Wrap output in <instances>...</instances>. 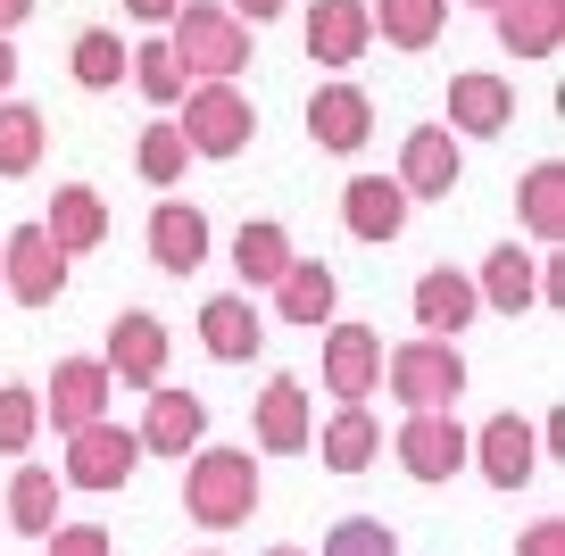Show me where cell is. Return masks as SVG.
<instances>
[{"label": "cell", "mask_w": 565, "mask_h": 556, "mask_svg": "<svg viewBox=\"0 0 565 556\" xmlns=\"http://www.w3.org/2000/svg\"><path fill=\"white\" fill-rule=\"evenodd\" d=\"M167 51H175L183 84H233L249 67V25L225 18V0H183L167 18Z\"/></svg>", "instance_id": "obj_1"}, {"label": "cell", "mask_w": 565, "mask_h": 556, "mask_svg": "<svg viewBox=\"0 0 565 556\" xmlns=\"http://www.w3.org/2000/svg\"><path fill=\"white\" fill-rule=\"evenodd\" d=\"M383 383H391V399H399L407 416H458V399H466V357H458V341L416 332V341L383 349Z\"/></svg>", "instance_id": "obj_2"}, {"label": "cell", "mask_w": 565, "mask_h": 556, "mask_svg": "<svg viewBox=\"0 0 565 556\" xmlns=\"http://www.w3.org/2000/svg\"><path fill=\"white\" fill-rule=\"evenodd\" d=\"M183 515L233 532V523L258 515V457L249 449H192L183 457Z\"/></svg>", "instance_id": "obj_3"}, {"label": "cell", "mask_w": 565, "mask_h": 556, "mask_svg": "<svg viewBox=\"0 0 565 556\" xmlns=\"http://www.w3.org/2000/svg\"><path fill=\"white\" fill-rule=\"evenodd\" d=\"M175 108H183L175 133H183V150H192V158H242V150H249L258 108L242 100V84H192Z\"/></svg>", "instance_id": "obj_4"}, {"label": "cell", "mask_w": 565, "mask_h": 556, "mask_svg": "<svg viewBox=\"0 0 565 556\" xmlns=\"http://www.w3.org/2000/svg\"><path fill=\"white\" fill-rule=\"evenodd\" d=\"M134 466H141V440L125 432V424H84V432H67V466H58V482H75V490H125L134 482Z\"/></svg>", "instance_id": "obj_5"}, {"label": "cell", "mask_w": 565, "mask_h": 556, "mask_svg": "<svg viewBox=\"0 0 565 556\" xmlns=\"http://www.w3.org/2000/svg\"><path fill=\"white\" fill-rule=\"evenodd\" d=\"M100 365H108V383L159 391V383H167V324H159L150 308L108 316V349H100Z\"/></svg>", "instance_id": "obj_6"}, {"label": "cell", "mask_w": 565, "mask_h": 556, "mask_svg": "<svg viewBox=\"0 0 565 556\" xmlns=\"http://www.w3.org/2000/svg\"><path fill=\"white\" fill-rule=\"evenodd\" d=\"M0 291L18 299V308H51V299L67 291V258L51 249L42 225H18L9 242H0Z\"/></svg>", "instance_id": "obj_7"}, {"label": "cell", "mask_w": 565, "mask_h": 556, "mask_svg": "<svg viewBox=\"0 0 565 556\" xmlns=\"http://www.w3.org/2000/svg\"><path fill=\"white\" fill-rule=\"evenodd\" d=\"M324 391L341 407H366V391H383V341L374 324H333L324 332Z\"/></svg>", "instance_id": "obj_8"}, {"label": "cell", "mask_w": 565, "mask_h": 556, "mask_svg": "<svg viewBox=\"0 0 565 556\" xmlns=\"http://www.w3.org/2000/svg\"><path fill=\"white\" fill-rule=\"evenodd\" d=\"M466 457L482 466V482H491V490H524L532 466H541V440H532L524 416H491L482 432H466Z\"/></svg>", "instance_id": "obj_9"}, {"label": "cell", "mask_w": 565, "mask_h": 556, "mask_svg": "<svg viewBox=\"0 0 565 556\" xmlns=\"http://www.w3.org/2000/svg\"><path fill=\"white\" fill-rule=\"evenodd\" d=\"M108 365L100 357H58V374H51V399H42V424H58V432H84V424H100L108 416Z\"/></svg>", "instance_id": "obj_10"}, {"label": "cell", "mask_w": 565, "mask_h": 556, "mask_svg": "<svg viewBox=\"0 0 565 556\" xmlns=\"http://www.w3.org/2000/svg\"><path fill=\"white\" fill-rule=\"evenodd\" d=\"M407 200H449L458 192V133L449 125H416L399 141V174H391Z\"/></svg>", "instance_id": "obj_11"}, {"label": "cell", "mask_w": 565, "mask_h": 556, "mask_svg": "<svg viewBox=\"0 0 565 556\" xmlns=\"http://www.w3.org/2000/svg\"><path fill=\"white\" fill-rule=\"evenodd\" d=\"M366 133H374V100L358 84H317V100H308V141L317 150H333V158H350V150H366Z\"/></svg>", "instance_id": "obj_12"}, {"label": "cell", "mask_w": 565, "mask_h": 556, "mask_svg": "<svg viewBox=\"0 0 565 556\" xmlns=\"http://www.w3.org/2000/svg\"><path fill=\"white\" fill-rule=\"evenodd\" d=\"M141 449L150 457H192L209 449V399H192V391H150V416H141Z\"/></svg>", "instance_id": "obj_13"}, {"label": "cell", "mask_w": 565, "mask_h": 556, "mask_svg": "<svg viewBox=\"0 0 565 556\" xmlns=\"http://www.w3.org/2000/svg\"><path fill=\"white\" fill-rule=\"evenodd\" d=\"M308 440H317V424H308V383L300 374H275V383L258 391V449L266 457H300Z\"/></svg>", "instance_id": "obj_14"}, {"label": "cell", "mask_w": 565, "mask_h": 556, "mask_svg": "<svg viewBox=\"0 0 565 556\" xmlns=\"http://www.w3.org/2000/svg\"><path fill=\"white\" fill-rule=\"evenodd\" d=\"M399 466L416 482H449L466 466V424L458 416H407L399 424Z\"/></svg>", "instance_id": "obj_15"}, {"label": "cell", "mask_w": 565, "mask_h": 556, "mask_svg": "<svg viewBox=\"0 0 565 556\" xmlns=\"http://www.w3.org/2000/svg\"><path fill=\"white\" fill-rule=\"evenodd\" d=\"M42 233H51L58 258H84V249L108 242V200L92 192V183H58V192H51V216H42Z\"/></svg>", "instance_id": "obj_16"}, {"label": "cell", "mask_w": 565, "mask_h": 556, "mask_svg": "<svg viewBox=\"0 0 565 556\" xmlns=\"http://www.w3.org/2000/svg\"><path fill=\"white\" fill-rule=\"evenodd\" d=\"M366 42H374L366 0H317V9H308V58H317V67H358Z\"/></svg>", "instance_id": "obj_17"}, {"label": "cell", "mask_w": 565, "mask_h": 556, "mask_svg": "<svg viewBox=\"0 0 565 556\" xmlns=\"http://www.w3.org/2000/svg\"><path fill=\"white\" fill-rule=\"evenodd\" d=\"M407 209H416V200H407L391 174H358L350 192H341V225H350L358 242H399V233H407Z\"/></svg>", "instance_id": "obj_18"}, {"label": "cell", "mask_w": 565, "mask_h": 556, "mask_svg": "<svg viewBox=\"0 0 565 556\" xmlns=\"http://www.w3.org/2000/svg\"><path fill=\"white\" fill-rule=\"evenodd\" d=\"M508 125H515V84L508 75H458V84H449V133L491 141V133H508Z\"/></svg>", "instance_id": "obj_19"}, {"label": "cell", "mask_w": 565, "mask_h": 556, "mask_svg": "<svg viewBox=\"0 0 565 556\" xmlns=\"http://www.w3.org/2000/svg\"><path fill=\"white\" fill-rule=\"evenodd\" d=\"M491 18L508 58H548L565 42V0H491Z\"/></svg>", "instance_id": "obj_20"}, {"label": "cell", "mask_w": 565, "mask_h": 556, "mask_svg": "<svg viewBox=\"0 0 565 556\" xmlns=\"http://www.w3.org/2000/svg\"><path fill=\"white\" fill-rule=\"evenodd\" d=\"M150 258H159L167 275L209 266V216H200L192 200H159V209H150Z\"/></svg>", "instance_id": "obj_21"}, {"label": "cell", "mask_w": 565, "mask_h": 556, "mask_svg": "<svg viewBox=\"0 0 565 556\" xmlns=\"http://www.w3.org/2000/svg\"><path fill=\"white\" fill-rule=\"evenodd\" d=\"M333 308H341V282H333L324 258H291L282 266V282H275V316L282 324H333Z\"/></svg>", "instance_id": "obj_22"}, {"label": "cell", "mask_w": 565, "mask_h": 556, "mask_svg": "<svg viewBox=\"0 0 565 556\" xmlns=\"http://www.w3.org/2000/svg\"><path fill=\"white\" fill-rule=\"evenodd\" d=\"M200 341H209V357L249 365V357H258V341H266V324H258V308H249L242 291H216L209 308H200Z\"/></svg>", "instance_id": "obj_23"}, {"label": "cell", "mask_w": 565, "mask_h": 556, "mask_svg": "<svg viewBox=\"0 0 565 556\" xmlns=\"http://www.w3.org/2000/svg\"><path fill=\"white\" fill-rule=\"evenodd\" d=\"M475 308L482 299H475V282H466L458 266H433V275L416 282V324L433 332V341H458V332L475 324Z\"/></svg>", "instance_id": "obj_24"}, {"label": "cell", "mask_w": 565, "mask_h": 556, "mask_svg": "<svg viewBox=\"0 0 565 556\" xmlns=\"http://www.w3.org/2000/svg\"><path fill=\"white\" fill-rule=\"evenodd\" d=\"M475 299H482V308H499V316H524L532 299H541V266L524 258V242H508V249H491V258H482Z\"/></svg>", "instance_id": "obj_25"}, {"label": "cell", "mask_w": 565, "mask_h": 556, "mask_svg": "<svg viewBox=\"0 0 565 556\" xmlns=\"http://www.w3.org/2000/svg\"><path fill=\"white\" fill-rule=\"evenodd\" d=\"M366 25L391 42V51H433L441 25H449V0H374Z\"/></svg>", "instance_id": "obj_26"}, {"label": "cell", "mask_w": 565, "mask_h": 556, "mask_svg": "<svg viewBox=\"0 0 565 556\" xmlns=\"http://www.w3.org/2000/svg\"><path fill=\"white\" fill-rule=\"evenodd\" d=\"M282 266H291V233H282V225H258V216H249V225L233 233V275H242L249 291H275Z\"/></svg>", "instance_id": "obj_27"}, {"label": "cell", "mask_w": 565, "mask_h": 556, "mask_svg": "<svg viewBox=\"0 0 565 556\" xmlns=\"http://www.w3.org/2000/svg\"><path fill=\"white\" fill-rule=\"evenodd\" d=\"M515 216H524L532 242H557V233H565V167H557V158H541V167L515 183Z\"/></svg>", "instance_id": "obj_28"}, {"label": "cell", "mask_w": 565, "mask_h": 556, "mask_svg": "<svg viewBox=\"0 0 565 556\" xmlns=\"http://www.w3.org/2000/svg\"><path fill=\"white\" fill-rule=\"evenodd\" d=\"M9 523H18L25 539L58 532V473L51 466H18V482H9Z\"/></svg>", "instance_id": "obj_29"}, {"label": "cell", "mask_w": 565, "mask_h": 556, "mask_svg": "<svg viewBox=\"0 0 565 556\" xmlns=\"http://www.w3.org/2000/svg\"><path fill=\"white\" fill-rule=\"evenodd\" d=\"M374 457H383V424H374L366 407H341V416L324 424V466L333 473H366Z\"/></svg>", "instance_id": "obj_30"}, {"label": "cell", "mask_w": 565, "mask_h": 556, "mask_svg": "<svg viewBox=\"0 0 565 556\" xmlns=\"http://www.w3.org/2000/svg\"><path fill=\"white\" fill-rule=\"evenodd\" d=\"M125 75H134V92L150 108H175L183 92H192V84H183V67H175V51H167V34L159 42H134V51H125Z\"/></svg>", "instance_id": "obj_31"}, {"label": "cell", "mask_w": 565, "mask_h": 556, "mask_svg": "<svg viewBox=\"0 0 565 556\" xmlns=\"http://www.w3.org/2000/svg\"><path fill=\"white\" fill-rule=\"evenodd\" d=\"M67 67H75V84H84V92H117L125 84V34H117V25H84Z\"/></svg>", "instance_id": "obj_32"}, {"label": "cell", "mask_w": 565, "mask_h": 556, "mask_svg": "<svg viewBox=\"0 0 565 556\" xmlns=\"http://www.w3.org/2000/svg\"><path fill=\"white\" fill-rule=\"evenodd\" d=\"M134 167H141V183H159V192H175V183H183L192 150H183L175 117H167V125H141V141H134Z\"/></svg>", "instance_id": "obj_33"}, {"label": "cell", "mask_w": 565, "mask_h": 556, "mask_svg": "<svg viewBox=\"0 0 565 556\" xmlns=\"http://www.w3.org/2000/svg\"><path fill=\"white\" fill-rule=\"evenodd\" d=\"M42 167V108L0 100V174H34Z\"/></svg>", "instance_id": "obj_34"}, {"label": "cell", "mask_w": 565, "mask_h": 556, "mask_svg": "<svg viewBox=\"0 0 565 556\" xmlns=\"http://www.w3.org/2000/svg\"><path fill=\"white\" fill-rule=\"evenodd\" d=\"M42 432V391L25 383H0V457H25Z\"/></svg>", "instance_id": "obj_35"}, {"label": "cell", "mask_w": 565, "mask_h": 556, "mask_svg": "<svg viewBox=\"0 0 565 556\" xmlns=\"http://www.w3.org/2000/svg\"><path fill=\"white\" fill-rule=\"evenodd\" d=\"M324 556H399V532L374 523V515H350V523L324 532Z\"/></svg>", "instance_id": "obj_36"}, {"label": "cell", "mask_w": 565, "mask_h": 556, "mask_svg": "<svg viewBox=\"0 0 565 556\" xmlns=\"http://www.w3.org/2000/svg\"><path fill=\"white\" fill-rule=\"evenodd\" d=\"M42 548H51V556H108V532H100V523H58Z\"/></svg>", "instance_id": "obj_37"}, {"label": "cell", "mask_w": 565, "mask_h": 556, "mask_svg": "<svg viewBox=\"0 0 565 556\" xmlns=\"http://www.w3.org/2000/svg\"><path fill=\"white\" fill-rule=\"evenodd\" d=\"M515 556H565V523H524V539H515Z\"/></svg>", "instance_id": "obj_38"}, {"label": "cell", "mask_w": 565, "mask_h": 556, "mask_svg": "<svg viewBox=\"0 0 565 556\" xmlns=\"http://www.w3.org/2000/svg\"><path fill=\"white\" fill-rule=\"evenodd\" d=\"M225 18H242V25H266V18H282V0H225Z\"/></svg>", "instance_id": "obj_39"}, {"label": "cell", "mask_w": 565, "mask_h": 556, "mask_svg": "<svg viewBox=\"0 0 565 556\" xmlns=\"http://www.w3.org/2000/svg\"><path fill=\"white\" fill-rule=\"evenodd\" d=\"M183 0H125V18H141V25H167Z\"/></svg>", "instance_id": "obj_40"}, {"label": "cell", "mask_w": 565, "mask_h": 556, "mask_svg": "<svg viewBox=\"0 0 565 556\" xmlns=\"http://www.w3.org/2000/svg\"><path fill=\"white\" fill-rule=\"evenodd\" d=\"M25 18H34V0H0V34H18Z\"/></svg>", "instance_id": "obj_41"}, {"label": "cell", "mask_w": 565, "mask_h": 556, "mask_svg": "<svg viewBox=\"0 0 565 556\" xmlns=\"http://www.w3.org/2000/svg\"><path fill=\"white\" fill-rule=\"evenodd\" d=\"M9 84H18V51H9V34H0V100H9Z\"/></svg>", "instance_id": "obj_42"}, {"label": "cell", "mask_w": 565, "mask_h": 556, "mask_svg": "<svg viewBox=\"0 0 565 556\" xmlns=\"http://www.w3.org/2000/svg\"><path fill=\"white\" fill-rule=\"evenodd\" d=\"M266 556H308V548H266Z\"/></svg>", "instance_id": "obj_43"}, {"label": "cell", "mask_w": 565, "mask_h": 556, "mask_svg": "<svg viewBox=\"0 0 565 556\" xmlns=\"http://www.w3.org/2000/svg\"><path fill=\"white\" fill-rule=\"evenodd\" d=\"M475 9H491V0H475Z\"/></svg>", "instance_id": "obj_44"}, {"label": "cell", "mask_w": 565, "mask_h": 556, "mask_svg": "<svg viewBox=\"0 0 565 556\" xmlns=\"http://www.w3.org/2000/svg\"><path fill=\"white\" fill-rule=\"evenodd\" d=\"M209 556H216V548H209Z\"/></svg>", "instance_id": "obj_45"}]
</instances>
